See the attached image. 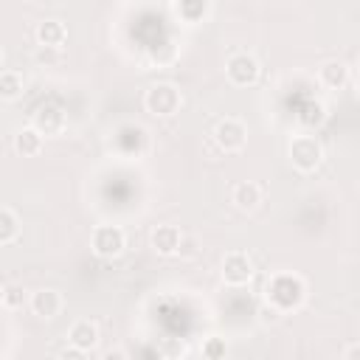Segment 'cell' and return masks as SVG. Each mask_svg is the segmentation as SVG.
<instances>
[{
    "label": "cell",
    "mask_w": 360,
    "mask_h": 360,
    "mask_svg": "<svg viewBox=\"0 0 360 360\" xmlns=\"http://www.w3.org/2000/svg\"><path fill=\"white\" fill-rule=\"evenodd\" d=\"M264 295H267V304L276 309V312H287V309H295L304 295H307V284L301 276H292V273H278L267 281L264 287Z\"/></svg>",
    "instance_id": "cell-1"
},
{
    "label": "cell",
    "mask_w": 360,
    "mask_h": 360,
    "mask_svg": "<svg viewBox=\"0 0 360 360\" xmlns=\"http://www.w3.org/2000/svg\"><path fill=\"white\" fill-rule=\"evenodd\" d=\"M183 104V96L180 90L172 84V82H155L146 93H143V107L152 112V115H160V118H169L180 110Z\"/></svg>",
    "instance_id": "cell-2"
},
{
    "label": "cell",
    "mask_w": 360,
    "mask_h": 360,
    "mask_svg": "<svg viewBox=\"0 0 360 360\" xmlns=\"http://www.w3.org/2000/svg\"><path fill=\"white\" fill-rule=\"evenodd\" d=\"M290 160L298 172H312L323 160V146L312 135H298L290 141Z\"/></svg>",
    "instance_id": "cell-3"
},
{
    "label": "cell",
    "mask_w": 360,
    "mask_h": 360,
    "mask_svg": "<svg viewBox=\"0 0 360 360\" xmlns=\"http://www.w3.org/2000/svg\"><path fill=\"white\" fill-rule=\"evenodd\" d=\"M225 73H228V79H231L233 84L248 87V84H253V82L259 79L262 68H259V59H256L253 53H248V51H236V53L228 56V62H225Z\"/></svg>",
    "instance_id": "cell-4"
},
{
    "label": "cell",
    "mask_w": 360,
    "mask_h": 360,
    "mask_svg": "<svg viewBox=\"0 0 360 360\" xmlns=\"http://www.w3.org/2000/svg\"><path fill=\"white\" fill-rule=\"evenodd\" d=\"M222 281L225 284H233V287H242L253 278V262L248 259V253L242 250H231L222 256Z\"/></svg>",
    "instance_id": "cell-5"
},
{
    "label": "cell",
    "mask_w": 360,
    "mask_h": 360,
    "mask_svg": "<svg viewBox=\"0 0 360 360\" xmlns=\"http://www.w3.org/2000/svg\"><path fill=\"white\" fill-rule=\"evenodd\" d=\"M90 245H93V250H96L98 256L112 259V256H118V253L124 250L127 236H124V231H121L118 225H98V228L93 231V236H90Z\"/></svg>",
    "instance_id": "cell-6"
},
{
    "label": "cell",
    "mask_w": 360,
    "mask_h": 360,
    "mask_svg": "<svg viewBox=\"0 0 360 360\" xmlns=\"http://www.w3.org/2000/svg\"><path fill=\"white\" fill-rule=\"evenodd\" d=\"M214 141L225 152H239L245 146V141H248V129H245V124L239 118H222L214 127Z\"/></svg>",
    "instance_id": "cell-7"
},
{
    "label": "cell",
    "mask_w": 360,
    "mask_h": 360,
    "mask_svg": "<svg viewBox=\"0 0 360 360\" xmlns=\"http://www.w3.org/2000/svg\"><path fill=\"white\" fill-rule=\"evenodd\" d=\"M31 127H34L42 138H45V135H56V132L65 129V110H62L59 104H42V107H37Z\"/></svg>",
    "instance_id": "cell-8"
},
{
    "label": "cell",
    "mask_w": 360,
    "mask_h": 360,
    "mask_svg": "<svg viewBox=\"0 0 360 360\" xmlns=\"http://www.w3.org/2000/svg\"><path fill=\"white\" fill-rule=\"evenodd\" d=\"M34 34H37L39 48H53V51H59V48L65 45V39H68V25H65L62 20H56V17H48V20H39V22H37Z\"/></svg>",
    "instance_id": "cell-9"
},
{
    "label": "cell",
    "mask_w": 360,
    "mask_h": 360,
    "mask_svg": "<svg viewBox=\"0 0 360 360\" xmlns=\"http://www.w3.org/2000/svg\"><path fill=\"white\" fill-rule=\"evenodd\" d=\"M68 346L73 349H82V352H90L98 346V326L87 318L82 321H73L70 329H68Z\"/></svg>",
    "instance_id": "cell-10"
},
{
    "label": "cell",
    "mask_w": 360,
    "mask_h": 360,
    "mask_svg": "<svg viewBox=\"0 0 360 360\" xmlns=\"http://www.w3.org/2000/svg\"><path fill=\"white\" fill-rule=\"evenodd\" d=\"M28 304H31L34 315H39V318H45V321H51V318H56V315L62 312V295H59V290H53V287L37 290Z\"/></svg>",
    "instance_id": "cell-11"
},
{
    "label": "cell",
    "mask_w": 360,
    "mask_h": 360,
    "mask_svg": "<svg viewBox=\"0 0 360 360\" xmlns=\"http://www.w3.org/2000/svg\"><path fill=\"white\" fill-rule=\"evenodd\" d=\"M180 239H183V233H180L177 225H158L152 231V236H149L155 253H160V256H177Z\"/></svg>",
    "instance_id": "cell-12"
},
{
    "label": "cell",
    "mask_w": 360,
    "mask_h": 360,
    "mask_svg": "<svg viewBox=\"0 0 360 360\" xmlns=\"http://www.w3.org/2000/svg\"><path fill=\"white\" fill-rule=\"evenodd\" d=\"M231 202L239 208V211H253L259 202H262V186L253 183V180H239L231 191Z\"/></svg>",
    "instance_id": "cell-13"
},
{
    "label": "cell",
    "mask_w": 360,
    "mask_h": 360,
    "mask_svg": "<svg viewBox=\"0 0 360 360\" xmlns=\"http://www.w3.org/2000/svg\"><path fill=\"white\" fill-rule=\"evenodd\" d=\"M346 79H349V68H346L340 59H329V62H323V65L318 68V82H321L323 87L338 90V87L346 84Z\"/></svg>",
    "instance_id": "cell-14"
},
{
    "label": "cell",
    "mask_w": 360,
    "mask_h": 360,
    "mask_svg": "<svg viewBox=\"0 0 360 360\" xmlns=\"http://www.w3.org/2000/svg\"><path fill=\"white\" fill-rule=\"evenodd\" d=\"M42 143H45V138H42L34 127H22V129H17V135H14V149H17V155H22V158L39 155V152H42Z\"/></svg>",
    "instance_id": "cell-15"
},
{
    "label": "cell",
    "mask_w": 360,
    "mask_h": 360,
    "mask_svg": "<svg viewBox=\"0 0 360 360\" xmlns=\"http://www.w3.org/2000/svg\"><path fill=\"white\" fill-rule=\"evenodd\" d=\"M172 8L180 14L183 22L194 25V22H200V20L211 11V3H208V0H180V3H174Z\"/></svg>",
    "instance_id": "cell-16"
},
{
    "label": "cell",
    "mask_w": 360,
    "mask_h": 360,
    "mask_svg": "<svg viewBox=\"0 0 360 360\" xmlns=\"http://www.w3.org/2000/svg\"><path fill=\"white\" fill-rule=\"evenodd\" d=\"M22 93V76L17 70H0V98L14 101Z\"/></svg>",
    "instance_id": "cell-17"
},
{
    "label": "cell",
    "mask_w": 360,
    "mask_h": 360,
    "mask_svg": "<svg viewBox=\"0 0 360 360\" xmlns=\"http://www.w3.org/2000/svg\"><path fill=\"white\" fill-rule=\"evenodd\" d=\"M20 233V222H17V214L11 208H3L0 205V245H8L14 242Z\"/></svg>",
    "instance_id": "cell-18"
},
{
    "label": "cell",
    "mask_w": 360,
    "mask_h": 360,
    "mask_svg": "<svg viewBox=\"0 0 360 360\" xmlns=\"http://www.w3.org/2000/svg\"><path fill=\"white\" fill-rule=\"evenodd\" d=\"M225 338H219V335H211V338H205L202 340V346H200V352H202V357L205 360H222L225 357Z\"/></svg>",
    "instance_id": "cell-19"
},
{
    "label": "cell",
    "mask_w": 360,
    "mask_h": 360,
    "mask_svg": "<svg viewBox=\"0 0 360 360\" xmlns=\"http://www.w3.org/2000/svg\"><path fill=\"white\" fill-rule=\"evenodd\" d=\"M323 118H326V115H323V107H321L318 101H309V104L301 110V124H307V127H318Z\"/></svg>",
    "instance_id": "cell-20"
},
{
    "label": "cell",
    "mask_w": 360,
    "mask_h": 360,
    "mask_svg": "<svg viewBox=\"0 0 360 360\" xmlns=\"http://www.w3.org/2000/svg\"><path fill=\"white\" fill-rule=\"evenodd\" d=\"M3 304L11 307V309L22 307V304H25V287H22V284H8V287H6V298H3Z\"/></svg>",
    "instance_id": "cell-21"
},
{
    "label": "cell",
    "mask_w": 360,
    "mask_h": 360,
    "mask_svg": "<svg viewBox=\"0 0 360 360\" xmlns=\"http://www.w3.org/2000/svg\"><path fill=\"white\" fill-rule=\"evenodd\" d=\"M177 256H183V259L197 256V239L194 236H183L180 239V248H177Z\"/></svg>",
    "instance_id": "cell-22"
},
{
    "label": "cell",
    "mask_w": 360,
    "mask_h": 360,
    "mask_svg": "<svg viewBox=\"0 0 360 360\" xmlns=\"http://www.w3.org/2000/svg\"><path fill=\"white\" fill-rule=\"evenodd\" d=\"M59 360H87V352L68 346V349H62V352H59Z\"/></svg>",
    "instance_id": "cell-23"
},
{
    "label": "cell",
    "mask_w": 360,
    "mask_h": 360,
    "mask_svg": "<svg viewBox=\"0 0 360 360\" xmlns=\"http://www.w3.org/2000/svg\"><path fill=\"white\" fill-rule=\"evenodd\" d=\"M101 360H129V357H127L124 349H107V352L101 354Z\"/></svg>",
    "instance_id": "cell-24"
},
{
    "label": "cell",
    "mask_w": 360,
    "mask_h": 360,
    "mask_svg": "<svg viewBox=\"0 0 360 360\" xmlns=\"http://www.w3.org/2000/svg\"><path fill=\"white\" fill-rule=\"evenodd\" d=\"M53 59H56L53 48H39V51H37V62H53Z\"/></svg>",
    "instance_id": "cell-25"
},
{
    "label": "cell",
    "mask_w": 360,
    "mask_h": 360,
    "mask_svg": "<svg viewBox=\"0 0 360 360\" xmlns=\"http://www.w3.org/2000/svg\"><path fill=\"white\" fill-rule=\"evenodd\" d=\"M343 360H360V343H349Z\"/></svg>",
    "instance_id": "cell-26"
},
{
    "label": "cell",
    "mask_w": 360,
    "mask_h": 360,
    "mask_svg": "<svg viewBox=\"0 0 360 360\" xmlns=\"http://www.w3.org/2000/svg\"><path fill=\"white\" fill-rule=\"evenodd\" d=\"M3 298H6V287L0 284V304H3Z\"/></svg>",
    "instance_id": "cell-27"
},
{
    "label": "cell",
    "mask_w": 360,
    "mask_h": 360,
    "mask_svg": "<svg viewBox=\"0 0 360 360\" xmlns=\"http://www.w3.org/2000/svg\"><path fill=\"white\" fill-rule=\"evenodd\" d=\"M0 62H3V48H0Z\"/></svg>",
    "instance_id": "cell-28"
},
{
    "label": "cell",
    "mask_w": 360,
    "mask_h": 360,
    "mask_svg": "<svg viewBox=\"0 0 360 360\" xmlns=\"http://www.w3.org/2000/svg\"><path fill=\"white\" fill-rule=\"evenodd\" d=\"M0 360H6V357H3V354H0Z\"/></svg>",
    "instance_id": "cell-29"
}]
</instances>
